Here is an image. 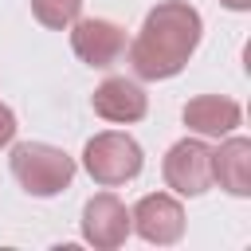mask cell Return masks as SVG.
<instances>
[{
    "label": "cell",
    "instance_id": "7a4b0ae2",
    "mask_svg": "<svg viewBox=\"0 0 251 251\" xmlns=\"http://www.w3.org/2000/svg\"><path fill=\"white\" fill-rule=\"evenodd\" d=\"M12 176L27 196H59L75 180V157L47 141H20L12 149Z\"/></svg>",
    "mask_w": 251,
    "mask_h": 251
},
{
    "label": "cell",
    "instance_id": "9c48e42d",
    "mask_svg": "<svg viewBox=\"0 0 251 251\" xmlns=\"http://www.w3.org/2000/svg\"><path fill=\"white\" fill-rule=\"evenodd\" d=\"M184 126L196 137H227L243 126V110L224 94H200L184 106Z\"/></svg>",
    "mask_w": 251,
    "mask_h": 251
},
{
    "label": "cell",
    "instance_id": "277c9868",
    "mask_svg": "<svg viewBox=\"0 0 251 251\" xmlns=\"http://www.w3.org/2000/svg\"><path fill=\"white\" fill-rule=\"evenodd\" d=\"M165 184L176 196H204L212 188V145L204 137H180L165 153Z\"/></svg>",
    "mask_w": 251,
    "mask_h": 251
},
{
    "label": "cell",
    "instance_id": "8992f818",
    "mask_svg": "<svg viewBox=\"0 0 251 251\" xmlns=\"http://www.w3.org/2000/svg\"><path fill=\"white\" fill-rule=\"evenodd\" d=\"M82 239L94 251H114L129 239V208L114 196V192H98L82 204Z\"/></svg>",
    "mask_w": 251,
    "mask_h": 251
},
{
    "label": "cell",
    "instance_id": "7c38bea8",
    "mask_svg": "<svg viewBox=\"0 0 251 251\" xmlns=\"http://www.w3.org/2000/svg\"><path fill=\"white\" fill-rule=\"evenodd\" d=\"M12 137H16V114L0 102V145H12Z\"/></svg>",
    "mask_w": 251,
    "mask_h": 251
},
{
    "label": "cell",
    "instance_id": "52a82bcc",
    "mask_svg": "<svg viewBox=\"0 0 251 251\" xmlns=\"http://www.w3.org/2000/svg\"><path fill=\"white\" fill-rule=\"evenodd\" d=\"M71 51L86 63V67H110L122 59L126 51V31L114 20H75L71 24Z\"/></svg>",
    "mask_w": 251,
    "mask_h": 251
},
{
    "label": "cell",
    "instance_id": "30bf717a",
    "mask_svg": "<svg viewBox=\"0 0 251 251\" xmlns=\"http://www.w3.org/2000/svg\"><path fill=\"white\" fill-rule=\"evenodd\" d=\"M212 184L231 196H251V141L227 133L212 149Z\"/></svg>",
    "mask_w": 251,
    "mask_h": 251
},
{
    "label": "cell",
    "instance_id": "5b68a950",
    "mask_svg": "<svg viewBox=\"0 0 251 251\" xmlns=\"http://www.w3.org/2000/svg\"><path fill=\"white\" fill-rule=\"evenodd\" d=\"M129 227L145 239V243H157V247H169L184 235V208L173 192H149L133 204L129 212Z\"/></svg>",
    "mask_w": 251,
    "mask_h": 251
},
{
    "label": "cell",
    "instance_id": "ba28073f",
    "mask_svg": "<svg viewBox=\"0 0 251 251\" xmlns=\"http://www.w3.org/2000/svg\"><path fill=\"white\" fill-rule=\"evenodd\" d=\"M90 106H94L98 118H106V122H114V126H133V122H141V118L149 114L145 90H141L133 78H118V75L106 78V82L94 90Z\"/></svg>",
    "mask_w": 251,
    "mask_h": 251
},
{
    "label": "cell",
    "instance_id": "8fae6325",
    "mask_svg": "<svg viewBox=\"0 0 251 251\" xmlns=\"http://www.w3.org/2000/svg\"><path fill=\"white\" fill-rule=\"evenodd\" d=\"M31 16L51 27V31H63L71 27L78 16H82V0H31Z\"/></svg>",
    "mask_w": 251,
    "mask_h": 251
},
{
    "label": "cell",
    "instance_id": "4fadbf2b",
    "mask_svg": "<svg viewBox=\"0 0 251 251\" xmlns=\"http://www.w3.org/2000/svg\"><path fill=\"white\" fill-rule=\"evenodd\" d=\"M224 8H231V12H247L251 8V0H220Z\"/></svg>",
    "mask_w": 251,
    "mask_h": 251
},
{
    "label": "cell",
    "instance_id": "3957f363",
    "mask_svg": "<svg viewBox=\"0 0 251 251\" xmlns=\"http://www.w3.org/2000/svg\"><path fill=\"white\" fill-rule=\"evenodd\" d=\"M145 165V153L141 145L129 137V133H118V129H106V133H94L86 145H82V169L90 173L94 184L102 188H114V184H126L141 173Z\"/></svg>",
    "mask_w": 251,
    "mask_h": 251
},
{
    "label": "cell",
    "instance_id": "6da1fadb",
    "mask_svg": "<svg viewBox=\"0 0 251 251\" xmlns=\"http://www.w3.org/2000/svg\"><path fill=\"white\" fill-rule=\"evenodd\" d=\"M204 35V20L192 4L184 0H165L157 8H149L137 39L129 43V67L137 78L161 82L184 71V63L192 59V51L200 47Z\"/></svg>",
    "mask_w": 251,
    "mask_h": 251
}]
</instances>
